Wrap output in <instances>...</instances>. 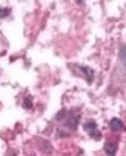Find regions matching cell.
I'll list each match as a JSON object with an SVG mask.
<instances>
[{
    "mask_svg": "<svg viewBox=\"0 0 126 156\" xmlns=\"http://www.w3.org/2000/svg\"><path fill=\"white\" fill-rule=\"evenodd\" d=\"M66 112H60L59 116H57V120H61L62 117L65 119L64 121V126L65 128H68L70 131H75L77 130V126H78V122H79V117L77 116V115H73V113H70V115H65Z\"/></svg>",
    "mask_w": 126,
    "mask_h": 156,
    "instance_id": "1",
    "label": "cell"
},
{
    "mask_svg": "<svg viewBox=\"0 0 126 156\" xmlns=\"http://www.w3.org/2000/svg\"><path fill=\"white\" fill-rule=\"evenodd\" d=\"M83 129H85L91 136H93V138H95L96 140H99V139L101 138V134L98 131V124H96L95 121H93V120H91V121H87V122L83 125Z\"/></svg>",
    "mask_w": 126,
    "mask_h": 156,
    "instance_id": "2",
    "label": "cell"
},
{
    "mask_svg": "<svg viewBox=\"0 0 126 156\" xmlns=\"http://www.w3.org/2000/svg\"><path fill=\"white\" fill-rule=\"evenodd\" d=\"M78 69L83 73V76L86 77V80H87V82L89 83H91L93 82V80H94V76H95V72H94V69L93 68H90V66H77Z\"/></svg>",
    "mask_w": 126,
    "mask_h": 156,
    "instance_id": "3",
    "label": "cell"
},
{
    "mask_svg": "<svg viewBox=\"0 0 126 156\" xmlns=\"http://www.w3.org/2000/svg\"><path fill=\"white\" fill-rule=\"evenodd\" d=\"M109 126H110V129H112V131H122L125 130V125L124 122L121 121L120 119H117V117H114V119L110 120V122H109Z\"/></svg>",
    "mask_w": 126,
    "mask_h": 156,
    "instance_id": "4",
    "label": "cell"
},
{
    "mask_svg": "<svg viewBox=\"0 0 126 156\" xmlns=\"http://www.w3.org/2000/svg\"><path fill=\"white\" fill-rule=\"evenodd\" d=\"M118 60H120V62H121V65L124 66V70L126 72V44H121V46H120Z\"/></svg>",
    "mask_w": 126,
    "mask_h": 156,
    "instance_id": "5",
    "label": "cell"
},
{
    "mask_svg": "<svg viewBox=\"0 0 126 156\" xmlns=\"http://www.w3.org/2000/svg\"><path fill=\"white\" fill-rule=\"evenodd\" d=\"M104 151H105L107 156H114L116 155V151H117V146H116V143L109 142V143H107L104 146Z\"/></svg>",
    "mask_w": 126,
    "mask_h": 156,
    "instance_id": "6",
    "label": "cell"
},
{
    "mask_svg": "<svg viewBox=\"0 0 126 156\" xmlns=\"http://www.w3.org/2000/svg\"><path fill=\"white\" fill-rule=\"evenodd\" d=\"M23 107H25L26 109H31L33 108V99L31 96H26L25 100H23Z\"/></svg>",
    "mask_w": 126,
    "mask_h": 156,
    "instance_id": "7",
    "label": "cell"
},
{
    "mask_svg": "<svg viewBox=\"0 0 126 156\" xmlns=\"http://www.w3.org/2000/svg\"><path fill=\"white\" fill-rule=\"evenodd\" d=\"M9 12L11 9L9 8H0V18H5L9 16Z\"/></svg>",
    "mask_w": 126,
    "mask_h": 156,
    "instance_id": "8",
    "label": "cell"
}]
</instances>
